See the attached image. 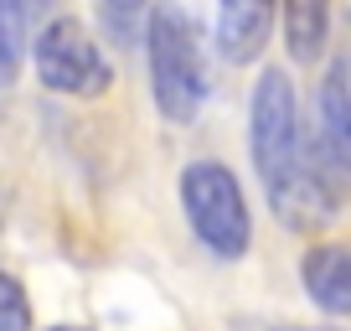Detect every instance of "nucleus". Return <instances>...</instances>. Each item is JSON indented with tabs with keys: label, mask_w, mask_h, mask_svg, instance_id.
Here are the masks:
<instances>
[{
	"label": "nucleus",
	"mask_w": 351,
	"mask_h": 331,
	"mask_svg": "<svg viewBox=\"0 0 351 331\" xmlns=\"http://www.w3.org/2000/svg\"><path fill=\"white\" fill-rule=\"evenodd\" d=\"M248 150L253 171L263 181L269 207H279L285 197H295L310 176H320L305 150V124H300V99L285 67H263L248 99Z\"/></svg>",
	"instance_id": "nucleus-1"
},
{
	"label": "nucleus",
	"mask_w": 351,
	"mask_h": 331,
	"mask_svg": "<svg viewBox=\"0 0 351 331\" xmlns=\"http://www.w3.org/2000/svg\"><path fill=\"white\" fill-rule=\"evenodd\" d=\"M145 57H150L155 109L171 124H191L207 104V67H202V36L181 0H155L145 16Z\"/></svg>",
	"instance_id": "nucleus-2"
},
{
	"label": "nucleus",
	"mask_w": 351,
	"mask_h": 331,
	"mask_svg": "<svg viewBox=\"0 0 351 331\" xmlns=\"http://www.w3.org/2000/svg\"><path fill=\"white\" fill-rule=\"evenodd\" d=\"M181 212L212 259H243L253 243V212L238 176L222 161H191L181 171Z\"/></svg>",
	"instance_id": "nucleus-3"
},
{
	"label": "nucleus",
	"mask_w": 351,
	"mask_h": 331,
	"mask_svg": "<svg viewBox=\"0 0 351 331\" xmlns=\"http://www.w3.org/2000/svg\"><path fill=\"white\" fill-rule=\"evenodd\" d=\"M36 78L42 89L52 93H67V99H93L114 83V67L104 57V47L93 42L77 16H57V21L42 26L36 36Z\"/></svg>",
	"instance_id": "nucleus-4"
},
{
	"label": "nucleus",
	"mask_w": 351,
	"mask_h": 331,
	"mask_svg": "<svg viewBox=\"0 0 351 331\" xmlns=\"http://www.w3.org/2000/svg\"><path fill=\"white\" fill-rule=\"evenodd\" d=\"M310 166L326 181H351V78L336 62L310 99Z\"/></svg>",
	"instance_id": "nucleus-5"
},
{
	"label": "nucleus",
	"mask_w": 351,
	"mask_h": 331,
	"mask_svg": "<svg viewBox=\"0 0 351 331\" xmlns=\"http://www.w3.org/2000/svg\"><path fill=\"white\" fill-rule=\"evenodd\" d=\"M274 11L279 0H217V52L222 62H253V57L269 47V32H274Z\"/></svg>",
	"instance_id": "nucleus-6"
},
{
	"label": "nucleus",
	"mask_w": 351,
	"mask_h": 331,
	"mask_svg": "<svg viewBox=\"0 0 351 331\" xmlns=\"http://www.w3.org/2000/svg\"><path fill=\"white\" fill-rule=\"evenodd\" d=\"M300 285H305L310 306L326 310L330 321L351 316V249L346 243H315L300 259Z\"/></svg>",
	"instance_id": "nucleus-7"
},
{
	"label": "nucleus",
	"mask_w": 351,
	"mask_h": 331,
	"mask_svg": "<svg viewBox=\"0 0 351 331\" xmlns=\"http://www.w3.org/2000/svg\"><path fill=\"white\" fill-rule=\"evenodd\" d=\"M279 26H285L289 62H320L330 42V0H279Z\"/></svg>",
	"instance_id": "nucleus-8"
},
{
	"label": "nucleus",
	"mask_w": 351,
	"mask_h": 331,
	"mask_svg": "<svg viewBox=\"0 0 351 331\" xmlns=\"http://www.w3.org/2000/svg\"><path fill=\"white\" fill-rule=\"evenodd\" d=\"M0 11H5V78H16L26 52V0H0Z\"/></svg>",
	"instance_id": "nucleus-9"
},
{
	"label": "nucleus",
	"mask_w": 351,
	"mask_h": 331,
	"mask_svg": "<svg viewBox=\"0 0 351 331\" xmlns=\"http://www.w3.org/2000/svg\"><path fill=\"white\" fill-rule=\"evenodd\" d=\"M0 300H5V326L0 331H32V310H26V295H21V279L16 275L0 279Z\"/></svg>",
	"instance_id": "nucleus-10"
},
{
	"label": "nucleus",
	"mask_w": 351,
	"mask_h": 331,
	"mask_svg": "<svg viewBox=\"0 0 351 331\" xmlns=\"http://www.w3.org/2000/svg\"><path fill=\"white\" fill-rule=\"evenodd\" d=\"M232 331H346V326H300V321H263V316H238Z\"/></svg>",
	"instance_id": "nucleus-11"
},
{
	"label": "nucleus",
	"mask_w": 351,
	"mask_h": 331,
	"mask_svg": "<svg viewBox=\"0 0 351 331\" xmlns=\"http://www.w3.org/2000/svg\"><path fill=\"white\" fill-rule=\"evenodd\" d=\"M145 5H150V0H104V11H109L114 21H134Z\"/></svg>",
	"instance_id": "nucleus-12"
},
{
	"label": "nucleus",
	"mask_w": 351,
	"mask_h": 331,
	"mask_svg": "<svg viewBox=\"0 0 351 331\" xmlns=\"http://www.w3.org/2000/svg\"><path fill=\"white\" fill-rule=\"evenodd\" d=\"M52 331H77V326H52Z\"/></svg>",
	"instance_id": "nucleus-13"
}]
</instances>
